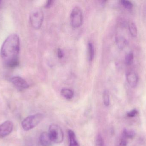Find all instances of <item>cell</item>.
I'll list each match as a JSON object with an SVG mask.
<instances>
[{"label":"cell","instance_id":"7c38bea8","mask_svg":"<svg viewBox=\"0 0 146 146\" xmlns=\"http://www.w3.org/2000/svg\"><path fill=\"white\" fill-rule=\"evenodd\" d=\"M116 42L120 49H123L127 45V41L123 36H118L116 38Z\"/></svg>","mask_w":146,"mask_h":146},{"label":"cell","instance_id":"3957f363","mask_svg":"<svg viewBox=\"0 0 146 146\" xmlns=\"http://www.w3.org/2000/svg\"><path fill=\"white\" fill-rule=\"evenodd\" d=\"M49 134L53 143L60 144L64 140V133L62 129L59 125L52 124L49 129Z\"/></svg>","mask_w":146,"mask_h":146},{"label":"cell","instance_id":"cb8c5ba5","mask_svg":"<svg viewBox=\"0 0 146 146\" xmlns=\"http://www.w3.org/2000/svg\"><path fill=\"white\" fill-rule=\"evenodd\" d=\"M1 1H0V4H1Z\"/></svg>","mask_w":146,"mask_h":146},{"label":"cell","instance_id":"8fae6325","mask_svg":"<svg viewBox=\"0 0 146 146\" xmlns=\"http://www.w3.org/2000/svg\"><path fill=\"white\" fill-rule=\"evenodd\" d=\"M61 94L62 97L67 99H71L74 97V92L68 88H63L61 91Z\"/></svg>","mask_w":146,"mask_h":146},{"label":"cell","instance_id":"d6986e66","mask_svg":"<svg viewBox=\"0 0 146 146\" xmlns=\"http://www.w3.org/2000/svg\"><path fill=\"white\" fill-rule=\"evenodd\" d=\"M138 113L139 112H138V110L134 109L132 110L127 112V116L129 117H134L138 115Z\"/></svg>","mask_w":146,"mask_h":146},{"label":"cell","instance_id":"9c48e42d","mask_svg":"<svg viewBox=\"0 0 146 146\" xmlns=\"http://www.w3.org/2000/svg\"><path fill=\"white\" fill-rule=\"evenodd\" d=\"M39 142L42 146H50L53 142L50 139L48 133L43 132L39 137Z\"/></svg>","mask_w":146,"mask_h":146},{"label":"cell","instance_id":"5b68a950","mask_svg":"<svg viewBox=\"0 0 146 146\" xmlns=\"http://www.w3.org/2000/svg\"><path fill=\"white\" fill-rule=\"evenodd\" d=\"M70 21L71 25L74 28H78L82 25L83 15L80 7H76L73 9L70 15Z\"/></svg>","mask_w":146,"mask_h":146},{"label":"cell","instance_id":"7402d4cb","mask_svg":"<svg viewBox=\"0 0 146 146\" xmlns=\"http://www.w3.org/2000/svg\"><path fill=\"white\" fill-rule=\"evenodd\" d=\"M57 55H58V57L60 58H62L63 57V53L62 52V50L60 49H58L57 50Z\"/></svg>","mask_w":146,"mask_h":146},{"label":"cell","instance_id":"8992f818","mask_svg":"<svg viewBox=\"0 0 146 146\" xmlns=\"http://www.w3.org/2000/svg\"><path fill=\"white\" fill-rule=\"evenodd\" d=\"M13 124L10 121H7L0 124V139L9 135L13 130Z\"/></svg>","mask_w":146,"mask_h":146},{"label":"cell","instance_id":"6da1fadb","mask_svg":"<svg viewBox=\"0 0 146 146\" xmlns=\"http://www.w3.org/2000/svg\"><path fill=\"white\" fill-rule=\"evenodd\" d=\"M20 40L16 34L9 35L1 47V57L4 64L9 67L14 68L19 65Z\"/></svg>","mask_w":146,"mask_h":146},{"label":"cell","instance_id":"e0dca14e","mask_svg":"<svg viewBox=\"0 0 146 146\" xmlns=\"http://www.w3.org/2000/svg\"><path fill=\"white\" fill-rule=\"evenodd\" d=\"M134 58L133 53L131 52L127 54L125 57V63L127 65H130L133 63Z\"/></svg>","mask_w":146,"mask_h":146},{"label":"cell","instance_id":"52a82bcc","mask_svg":"<svg viewBox=\"0 0 146 146\" xmlns=\"http://www.w3.org/2000/svg\"><path fill=\"white\" fill-rule=\"evenodd\" d=\"M12 84L19 89H26L29 87V85L24 79L20 76H14L10 79Z\"/></svg>","mask_w":146,"mask_h":146},{"label":"cell","instance_id":"9a60e30c","mask_svg":"<svg viewBox=\"0 0 146 146\" xmlns=\"http://www.w3.org/2000/svg\"><path fill=\"white\" fill-rule=\"evenodd\" d=\"M88 59L89 61H92L94 56V49L93 45L91 43H89L88 44Z\"/></svg>","mask_w":146,"mask_h":146},{"label":"cell","instance_id":"603a6c76","mask_svg":"<svg viewBox=\"0 0 146 146\" xmlns=\"http://www.w3.org/2000/svg\"><path fill=\"white\" fill-rule=\"evenodd\" d=\"M54 1H48L46 3L45 5V8H49L52 6L53 4Z\"/></svg>","mask_w":146,"mask_h":146},{"label":"cell","instance_id":"ba28073f","mask_svg":"<svg viewBox=\"0 0 146 146\" xmlns=\"http://www.w3.org/2000/svg\"><path fill=\"white\" fill-rule=\"evenodd\" d=\"M126 79L129 85L132 88L137 87L139 81L138 75L135 72L129 71L126 75Z\"/></svg>","mask_w":146,"mask_h":146},{"label":"cell","instance_id":"4fadbf2b","mask_svg":"<svg viewBox=\"0 0 146 146\" xmlns=\"http://www.w3.org/2000/svg\"><path fill=\"white\" fill-rule=\"evenodd\" d=\"M129 30L132 37H136L138 35L137 27L133 22H129L128 25Z\"/></svg>","mask_w":146,"mask_h":146},{"label":"cell","instance_id":"5bb4252c","mask_svg":"<svg viewBox=\"0 0 146 146\" xmlns=\"http://www.w3.org/2000/svg\"><path fill=\"white\" fill-rule=\"evenodd\" d=\"M135 135V133L133 130H128L127 129H124L122 135V137L127 139H133Z\"/></svg>","mask_w":146,"mask_h":146},{"label":"cell","instance_id":"30bf717a","mask_svg":"<svg viewBox=\"0 0 146 146\" xmlns=\"http://www.w3.org/2000/svg\"><path fill=\"white\" fill-rule=\"evenodd\" d=\"M68 135L69 139V146H80L76 140L75 134L72 130H68Z\"/></svg>","mask_w":146,"mask_h":146},{"label":"cell","instance_id":"277c9868","mask_svg":"<svg viewBox=\"0 0 146 146\" xmlns=\"http://www.w3.org/2000/svg\"><path fill=\"white\" fill-rule=\"evenodd\" d=\"M43 13L41 9H36L32 11L30 15V21L32 27L36 30L40 29L43 21Z\"/></svg>","mask_w":146,"mask_h":146},{"label":"cell","instance_id":"2e32d148","mask_svg":"<svg viewBox=\"0 0 146 146\" xmlns=\"http://www.w3.org/2000/svg\"><path fill=\"white\" fill-rule=\"evenodd\" d=\"M103 101L106 106H108L110 105V93L107 90H105L103 93Z\"/></svg>","mask_w":146,"mask_h":146},{"label":"cell","instance_id":"ffe728a7","mask_svg":"<svg viewBox=\"0 0 146 146\" xmlns=\"http://www.w3.org/2000/svg\"><path fill=\"white\" fill-rule=\"evenodd\" d=\"M97 142L98 146H104V140L100 135H98Z\"/></svg>","mask_w":146,"mask_h":146},{"label":"cell","instance_id":"44dd1931","mask_svg":"<svg viewBox=\"0 0 146 146\" xmlns=\"http://www.w3.org/2000/svg\"><path fill=\"white\" fill-rule=\"evenodd\" d=\"M119 146H128L127 139L121 137Z\"/></svg>","mask_w":146,"mask_h":146},{"label":"cell","instance_id":"7a4b0ae2","mask_svg":"<svg viewBox=\"0 0 146 146\" xmlns=\"http://www.w3.org/2000/svg\"><path fill=\"white\" fill-rule=\"evenodd\" d=\"M44 117L41 113H37L26 117L21 122V127L25 131H28L36 127Z\"/></svg>","mask_w":146,"mask_h":146},{"label":"cell","instance_id":"ac0fdd59","mask_svg":"<svg viewBox=\"0 0 146 146\" xmlns=\"http://www.w3.org/2000/svg\"><path fill=\"white\" fill-rule=\"evenodd\" d=\"M121 3L125 8L127 9H132L133 7V4L130 1H127V0H122L121 1Z\"/></svg>","mask_w":146,"mask_h":146}]
</instances>
